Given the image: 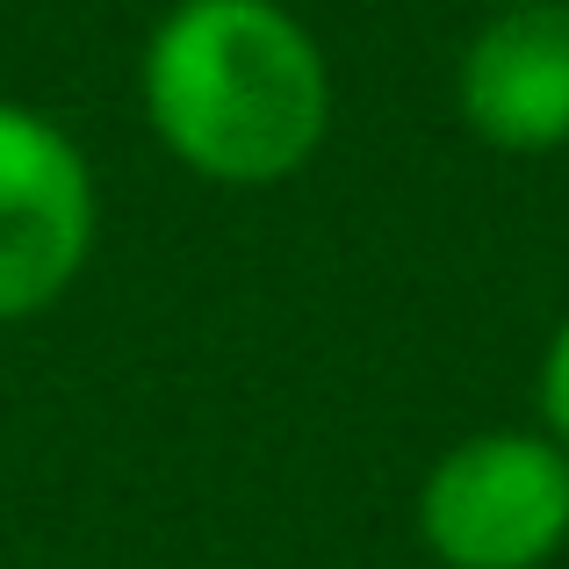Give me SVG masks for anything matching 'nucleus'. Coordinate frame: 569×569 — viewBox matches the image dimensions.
Returning <instances> with one entry per match:
<instances>
[{"label": "nucleus", "mask_w": 569, "mask_h": 569, "mask_svg": "<svg viewBox=\"0 0 569 569\" xmlns=\"http://www.w3.org/2000/svg\"><path fill=\"white\" fill-rule=\"evenodd\" d=\"M144 123L217 188H274L332 130V66L281 0H173L144 43Z\"/></svg>", "instance_id": "nucleus-1"}, {"label": "nucleus", "mask_w": 569, "mask_h": 569, "mask_svg": "<svg viewBox=\"0 0 569 569\" xmlns=\"http://www.w3.org/2000/svg\"><path fill=\"white\" fill-rule=\"evenodd\" d=\"M418 541L447 569H541L569 541V455L548 432H469L418 483Z\"/></svg>", "instance_id": "nucleus-2"}, {"label": "nucleus", "mask_w": 569, "mask_h": 569, "mask_svg": "<svg viewBox=\"0 0 569 569\" xmlns=\"http://www.w3.org/2000/svg\"><path fill=\"white\" fill-rule=\"evenodd\" d=\"M87 152L29 101H0V325L43 318L94 252Z\"/></svg>", "instance_id": "nucleus-3"}, {"label": "nucleus", "mask_w": 569, "mask_h": 569, "mask_svg": "<svg viewBox=\"0 0 569 569\" xmlns=\"http://www.w3.org/2000/svg\"><path fill=\"white\" fill-rule=\"evenodd\" d=\"M455 109L490 152L541 159L569 144V0L498 8L455 66Z\"/></svg>", "instance_id": "nucleus-4"}, {"label": "nucleus", "mask_w": 569, "mask_h": 569, "mask_svg": "<svg viewBox=\"0 0 569 569\" xmlns=\"http://www.w3.org/2000/svg\"><path fill=\"white\" fill-rule=\"evenodd\" d=\"M541 432L569 455V318L556 325V339H548V353H541Z\"/></svg>", "instance_id": "nucleus-5"}, {"label": "nucleus", "mask_w": 569, "mask_h": 569, "mask_svg": "<svg viewBox=\"0 0 569 569\" xmlns=\"http://www.w3.org/2000/svg\"><path fill=\"white\" fill-rule=\"evenodd\" d=\"M498 8H519V0H498Z\"/></svg>", "instance_id": "nucleus-6"}]
</instances>
